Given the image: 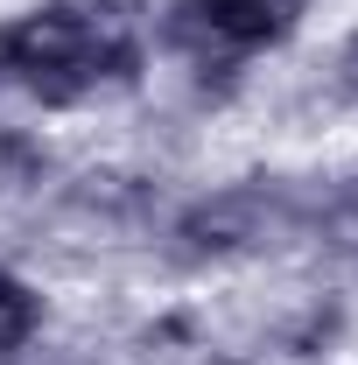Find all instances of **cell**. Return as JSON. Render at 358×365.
<instances>
[{"instance_id": "1", "label": "cell", "mask_w": 358, "mask_h": 365, "mask_svg": "<svg viewBox=\"0 0 358 365\" xmlns=\"http://www.w3.org/2000/svg\"><path fill=\"white\" fill-rule=\"evenodd\" d=\"M127 63H134L127 29L85 14L78 0L29 7V14H14L0 29V71L14 85H29L36 98H49V106H71V98L98 91L106 78H120Z\"/></svg>"}, {"instance_id": "6", "label": "cell", "mask_w": 358, "mask_h": 365, "mask_svg": "<svg viewBox=\"0 0 358 365\" xmlns=\"http://www.w3.org/2000/svg\"><path fill=\"white\" fill-rule=\"evenodd\" d=\"M352 253H358V246H352Z\"/></svg>"}, {"instance_id": "5", "label": "cell", "mask_w": 358, "mask_h": 365, "mask_svg": "<svg viewBox=\"0 0 358 365\" xmlns=\"http://www.w3.org/2000/svg\"><path fill=\"white\" fill-rule=\"evenodd\" d=\"M337 91L358 98V36H344V49H337Z\"/></svg>"}, {"instance_id": "2", "label": "cell", "mask_w": 358, "mask_h": 365, "mask_svg": "<svg viewBox=\"0 0 358 365\" xmlns=\"http://www.w3.org/2000/svg\"><path fill=\"white\" fill-rule=\"evenodd\" d=\"M295 232H302V197L274 176H246L183 204L176 225H169V246L183 260H253V253H274Z\"/></svg>"}, {"instance_id": "4", "label": "cell", "mask_w": 358, "mask_h": 365, "mask_svg": "<svg viewBox=\"0 0 358 365\" xmlns=\"http://www.w3.org/2000/svg\"><path fill=\"white\" fill-rule=\"evenodd\" d=\"M36 323H43V302H36V288H29L21 274L0 267V359H7V351H21V344L36 337Z\"/></svg>"}, {"instance_id": "3", "label": "cell", "mask_w": 358, "mask_h": 365, "mask_svg": "<svg viewBox=\"0 0 358 365\" xmlns=\"http://www.w3.org/2000/svg\"><path fill=\"white\" fill-rule=\"evenodd\" d=\"M310 0H169L162 14V43L183 56H253L295 36Z\"/></svg>"}]
</instances>
